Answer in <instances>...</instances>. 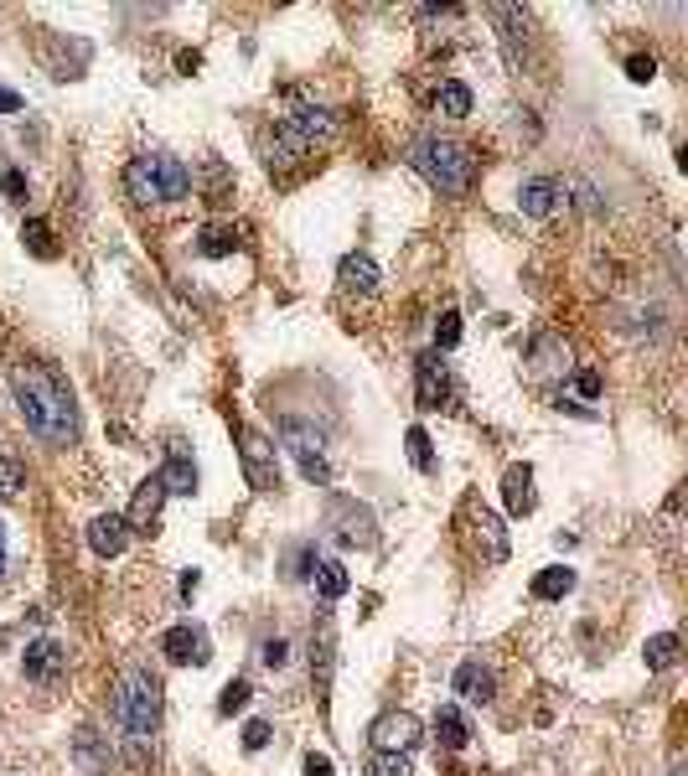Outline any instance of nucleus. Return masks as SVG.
I'll list each match as a JSON object with an SVG mask.
<instances>
[{"label":"nucleus","instance_id":"nucleus-1","mask_svg":"<svg viewBox=\"0 0 688 776\" xmlns=\"http://www.w3.org/2000/svg\"><path fill=\"white\" fill-rule=\"evenodd\" d=\"M11 394H16V409L26 430L47 445H73L78 440V409H73V394L57 368L47 363H16L11 368Z\"/></svg>","mask_w":688,"mask_h":776},{"label":"nucleus","instance_id":"nucleus-2","mask_svg":"<svg viewBox=\"0 0 688 776\" xmlns=\"http://www.w3.org/2000/svg\"><path fill=\"white\" fill-rule=\"evenodd\" d=\"M109 709L130 745H151L161 730V678L151 668H125L109 689Z\"/></svg>","mask_w":688,"mask_h":776},{"label":"nucleus","instance_id":"nucleus-3","mask_svg":"<svg viewBox=\"0 0 688 776\" xmlns=\"http://www.w3.org/2000/svg\"><path fill=\"white\" fill-rule=\"evenodd\" d=\"M332 135H337V114H326V109H295V114H285L280 125H275V135L264 140V166H269V171L301 166V161L316 156Z\"/></svg>","mask_w":688,"mask_h":776},{"label":"nucleus","instance_id":"nucleus-4","mask_svg":"<svg viewBox=\"0 0 688 776\" xmlns=\"http://www.w3.org/2000/svg\"><path fill=\"white\" fill-rule=\"evenodd\" d=\"M404 161L420 171L440 197H466L471 182H476V156L466 151V145L440 140V135H420V140L409 145V156H404Z\"/></svg>","mask_w":688,"mask_h":776},{"label":"nucleus","instance_id":"nucleus-5","mask_svg":"<svg viewBox=\"0 0 688 776\" xmlns=\"http://www.w3.org/2000/svg\"><path fill=\"white\" fill-rule=\"evenodd\" d=\"M326 528L342 549H373L378 544V518L373 507H363L357 497H332L326 502Z\"/></svg>","mask_w":688,"mask_h":776},{"label":"nucleus","instance_id":"nucleus-6","mask_svg":"<svg viewBox=\"0 0 688 776\" xmlns=\"http://www.w3.org/2000/svg\"><path fill=\"white\" fill-rule=\"evenodd\" d=\"M280 440H285V451L295 456V466H301V476H306L311 487H332V461H326L321 435L306 420H285L280 425Z\"/></svg>","mask_w":688,"mask_h":776},{"label":"nucleus","instance_id":"nucleus-7","mask_svg":"<svg viewBox=\"0 0 688 776\" xmlns=\"http://www.w3.org/2000/svg\"><path fill=\"white\" fill-rule=\"evenodd\" d=\"M238 456H244V476L254 492H275L280 487V461H275V445H269L254 425H238Z\"/></svg>","mask_w":688,"mask_h":776},{"label":"nucleus","instance_id":"nucleus-8","mask_svg":"<svg viewBox=\"0 0 688 776\" xmlns=\"http://www.w3.org/2000/svg\"><path fill=\"white\" fill-rule=\"evenodd\" d=\"M21 673L32 678V683H42V689H52V683L68 673V652H63V642H57V637H37V642H26Z\"/></svg>","mask_w":688,"mask_h":776},{"label":"nucleus","instance_id":"nucleus-9","mask_svg":"<svg viewBox=\"0 0 688 776\" xmlns=\"http://www.w3.org/2000/svg\"><path fill=\"white\" fill-rule=\"evenodd\" d=\"M145 166H151V182H156V197H161V202H182V197L192 192V171L176 161V156L145 151Z\"/></svg>","mask_w":688,"mask_h":776},{"label":"nucleus","instance_id":"nucleus-10","mask_svg":"<svg viewBox=\"0 0 688 776\" xmlns=\"http://www.w3.org/2000/svg\"><path fill=\"white\" fill-rule=\"evenodd\" d=\"M166 482H161V471L156 476H145V482L135 487V502H130V513H125V528L130 533H151V523L161 518V502H166Z\"/></svg>","mask_w":688,"mask_h":776},{"label":"nucleus","instance_id":"nucleus-11","mask_svg":"<svg viewBox=\"0 0 688 776\" xmlns=\"http://www.w3.org/2000/svg\"><path fill=\"white\" fill-rule=\"evenodd\" d=\"M161 652L176 668H202L207 658H213V652H207V637L197 632V626H171V632L161 637Z\"/></svg>","mask_w":688,"mask_h":776},{"label":"nucleus","instance_id":"nucleus-12","mask_svg":"<svg viewBox=\"0 0 688 776\" xmlns=\"http://www.w3.org/2000/svg\"><path fill=\"white\" fill-rule=\"evenodd\" d=\"M373 740H378V751H414V745H420V720H414L409 709L383 714L373 725Z\"/></svg>","mask_w":688,"mask_h":776},{"label":"nucleus","instance_id":"nucleus-13","mask_svg":"<svg viewBox=\"0 0 688 776\" xmlns=\"http://www.w3.org/2000/svg\"><path fill=\"white\" fill-rule=\"evenodd\" d=\"M420 409H440L445 399H451V368H445V357L440 352H425L420 357Z\"/></svg>","mask_w":688,"mask_h":776},{"label":"nucleus","instance_id":"nucleus-14","mask_svg":"<svg viewBox=\"0 0 688 776\" xmlns=\"http://www.w3.org/2000/svg\"><path fill=\"white\" fill-rule=\"evenodd\" d=\"M88 549H94L99 559H119V554H125V549H130V528H125V518L104 513V518L88 523Z\"/></svg>","mask_w":688,"mask_h":776},{"label":"nucleus","instance_id":"nucleus-15","mask_svg":"<svg viewBox=\"0 0 688 776\" xmlns=\"http://www.w3.org/2000/svg\"><path fill=\"white\" fill-rule=\"evenodd\" d=\"M451 689H456L466 704H492V699H497V673L482 668V663H461L456 678H451Z\"/></svg>","mask_w":688,"mask_h":776},{"label":"nucleus","instance_id":"nucleus-16","mask_svg":"<svg viewBox=\"0 0 688 776\" xmlns=\"http://www.w3.org/2000/svg\"><path fill=\"white\" fill-rule=\"evenodd\" d=\"M502 502H507V513H513V518H528V513H533V507H538L533 466H507V476H502Z\"/></svg>","mask_w":688,"mask_h":776},{"label":"nucleus","instance_id":"nucleus-17","mask_svg":"<svg viewBox=\"0 0 688 776\" xmlns=\"http://www.w3.org/2000/svg\"><path fill=\"white\" fill-rule=\"evenodd\" d=\"M559 197H564V187L554 182V176H533V182L518 187V207H523L528 218H549L554 207H559Z\"/></svg>","mask_w":688,"mask_h":776},{"label":"nucleus","instance_id":"nucleus-18","mask_svg":"<svg viewBox=\"0 0 688 776\" xmlns=\"http://www.w3.org/2000/svg\"><path fill=\"white\" fill-rule=\"evenodd\" d=\"M342 290H357V295H373L383 285V270L373 264V254H347L342 259V270H337Z\"/></svg>","mask_w":688,"mask_h":776},{"label":"nucleus","instance_id":"nucleus-19","mask_svg":"<svg viewBox=\"0 0 688 776\" xmlns=\"http://www.w3.org/2000/svg\"><path fill=\"white\" fill-rule=\"evenodd\" d=\"M471 528H476V544L487 549V559L502 564V559H507V528H502V518L487 513V507H476V513H471Z\"/></svg>","mask_w":688,"mask_h":776},{"label":"nucleus","instance_id":"nucleus-20","mask_svg":"<svg viewBox=\"0 0 688 776\" xmlns=\"http://www.w3.org/2000/svg\"><path fill=\"white\" fill-rule=\"evenodd\" d=\"M161 482H166V492H176V497H192V492H197V466H192V456L182 451V445H171V456H166V466H161Z\"/></svg>","mask_w":688,"mask_h":776},{"label":"nucleus","instance_id":"nucleus-21","mask_svg":"<svg viewBox=\"0 0 688 776\" xmlns=\"http://www.w3.org/2000/svg\"><path fill=\"white\" fill-rule=\"evenodd\" d=\"M332 658H337V632H332V621L321 616L316 637H311V673H316V689H326V683H332Z\"/></svg>","mask_w":688,"mask_h":776},{"label":"nucleus","instance_id":"nucleus-22","mask_svg":"<svg viewBox=\"0 0 688 776\" xmlns=\"http://www.w3.org/2000/svg\"><path fill=\"white\" fill-rule=\"evenodd\" d=\"M73 756L94 771V776H104L109 771V761H114V751H109V735H99V730H78V740H73Z\"/></svg>","mask_w":688,"mask_h":776},{"label":"nucleus","instance_id":"nucleus-23","mask_svg":"<svg viewBox=\"0 0 688 776\" xmlns=\"http://www.w3.org/2000/svg\"><path fill=\"white\" fill-rule=\"evenodd\" d=\"M311 585H316L321 601H342L347 585H352V575H347V564H342V559H321V564H316V575H311Z\"/></svg>","mask_w":688,"mask_h":776},{"label":"nucleus","instance_id":"nucleus-24","mask_svg":"<svg viewBox=\"0 0 688 776\" xmlns=\"http://www.w3.org/2000/svg\"><path fill=\"white\" fill-rule=\"evenodd\" d=\"M435 735H440V745H445V751H466V740H471L466 714H461L456 704H445V709L435 714Z\"/></svg>","mask_w":688,"mask_h":776},{"label":"nucleus","instance_id":"nucleus-25","mask_svg":"<svg viewBox=\"0 0 688 776\" xmlns=\"http://www.w3.org/2000/svg\"><path fill=\"white\" fill-rule=\"evenodd\" d=\"M570 590H575V570H564V564H549V570L533 575V595H538V601H564Z\"/></svg>","mask_w":688,"mask_h":776},{"label":"nucleus","instance_id":"nucleus-26","mask_svg":"<svg viewBox=\"0 0 688 776\" xmlns=\"http://www.w3.org/2000/svg\"><path fill=\"white\" fill-rule=\"evenodd\" d=\"M238 249V233L228 228V223H207L202 233H197V254L202 259H228Z\"/></svg>","mask_w":688,"mask_h":776},{"label":"nucleus","instance_id":"nucleus-27","mask_svg":"<svg viewBox=\"0 0 688 776\" xmlns=\"http://www.w3.org/2000/svg\"><path fill=\"white\" fill-rule=\"evenodd\" d=\"M642 658H647V668H652V673L673 668V663H678V637H673V632H657V637H647Z\"/></svg>","mask_w":688,"mask_h":776},{"label":"nucleus","instance_id":"nucleus-28","mask_svg":"<svg viewBox=\"0 0 688 776\" xmlns=\"http://www.w3.org/2000/svg\"><path fill=\"white\" fill-rule=\"evenodd\" d=\"M435 109L451 114V119H466V114H471V88H466V83H440Z\"/></svg>","mask_w":688,"mask_h":776},{"label":"nucleus","instance_id":"nucleus-29","mask_svg":"<svg viewBox=\"0 0 688 776\" xmlns=\"http://www.w3.org/2000/svg\"><path fill=\"white\" fill-rule=\"evenodd\" d=\"M21 238H26V249H32L37 259H52V254H57V244H52V223H47V218H26Z\"/></svg>","mask_w":688,"mask_h":776},{"label":"nucleus","instance_id":"nucleus-30","mask_svg":"<svg viewBox=\"0 0 688 776\" xmlns=\"http://www.w3.org/2000/svg\"><path fill=\"white\" fill-rule=\"evenodd\" d=\"M368 776H414L409 751H373L368 756Z\"/></svg>","mask_w":688,"mask_h":776},{"label":"nucleus","instance_id":"nucleus-31","mask_svg":"<svg viewBox=\"0 0 688 776\" xmlns=\"http://www.w3.org/2000/svg\"><path fill=\"white\" fill-rule=\"evenodd\" d=\"M404 445H409V461H414V471H425V476H435V451H430V435L414 425L409 435H404Z\"/></svg>","mask_w":688,"mask_h":776},{"label":"nucleus","instance_id":"nucleus-32","mask_svg":"<svg viewBox=\"0 0 688 776\" xmlns=\"http://www.w3.org/2000/svg\"><path fill=\"white\" fill-rule=\"evenodd\" d=\"M21 487H26V466L11 461V456H0V502L21 497Z\"/></svg>","mask_w":688,"mask_h":776},{"label":"nucleus","instance_id":"nucleus-33","mask_svg":"<svg viewBox=\"0 0 688 776\" xmlns=\"http://www.w3.org/2000/svg\"><path fill=\"white\" fill-rule=\"evenodd\" d=\"M461 342V311H440L435 321V352H451Z\"/></svg>","mask_w":688,"mask_h":776},{"label":"nucleus","instance_id":"nucleus-34","mask_svg":"<svg viewBox=\"0 0 688 776\" xmlns=\"http://www.w3.org/2000/svg\"><path fill=\"white\" fill-rule=\"evenodd\" d=\"M249 694H254V689H249V678H233L228 689L218 694V714H238V709L249 704Z\"/></svg>","mask_w":688,"mask_h":776},{"label":"nucleus","instance_id":"nucleus-35","mask_svg":"<svg viewBox=\"0 0 688 776\" xmlns=\"http://www.w3.org/2000/svg\"><path fill=\"white\" fill-rule=\"evenodd\" d=\"M259 658H264V668H275V673H280V668L290 663V642H285V637H269V642L259 647Z\"/></svg>","mask_w":688,"mask_h":776},{"label":"nucleus","instance_id":"nucleus-36","mask_svg":"<svg viewBox=\"0 0 688 776\" xmlns=\"http://www.w3.org/2000/svg\"><path fill=\"white\" fill-rule=\"evenodd\" d=\"M269 735H275V730H269L264 720H249V725H244V751H264Z\"/></svg>","mask_w":688,"mask_h":776},{"label":"nucleus","instance_id":"nucleus-37","mask_svg":"<svg viewBox=\"0 0 688 776\" xmlns=\"http://www.w3.org/2000/svg\"><path fill=\"white\" fill-rule=\"evenodd\" d=\"M626 78H632V83H652L657 78V57H632V63H626Z\"/></svg>","mask_w":688,"mask_h":776},{"label":"nucleus","instance_id":"nucleus-38","mask_svg":"<svg viewBox=\"0 0 688 776\" xmlns=\"http://www.w3.org/2000/svg\"><path fill=\"white\" fill-rule=\"evenodd\" d=\"M0 192H6L11 202H26V176L21 171H6V176H0Z\"/></svg>","mask_w":688,"mask_h":776},{"label":"nucleus","instance_id":"nucleus-39","mask_svg":"<svg viewBox=\"0 0 688 776\" xmlns=\"http://www.w3.org/2000/svg\"><path fill=\"white\" fill-rule=\"evenodd\" d=\"M575 388H580V394H585V399H601V373H590V368H580V373H575Z\"/></svg>","mask_w":688,"mask_h":776},{"label":"nucleus","instance_id":"nucleus-40","mask_svg":"<svg viewBox=\"0 0 688 776\" xmlns=\"http://www.w3.org/2000/svg\"><path fill=\"white\" fill-rule=\"evenodd\" d=\"M21 94H16V88H0V114H21Z\"/></svg>","mask_w":688,"mask_h":776},{"label":"nucleus","instance_id":"nucleus-41","mask_svg":"<svg viewBox=\"0 0 688 776\" xmlns=\"http://www.w3.org/2000/svg\"><path fill=\"white\" fill-rule=\"evenodd\" d=\"M306 776H337V766L326 756H306Z\"/></svg>","mask_w":688,"mask_h":776},{"label":"nucleus","instance_id":"nucleus-42","mask_svg":"<svg viewBox=\"0 0 688 776\" xmlns=\"http://www.w3.org/2000/svg\"><path fill=\"white\" fill-rule=\"evenodd\" d=\"M6 559H11V544H6V523H0V575H6Z\"/></svg>","mask_w":688,"mask_h":776},{"label":"nucleus","instance_id":"nucleus-43","mask_svg":"<svg viewBox=\"0 0 688 776\" xmlns=\"http://www.w3.org/2000/svg\"><path fill=\"white\" fill-rule=\"evenodd\" d=\"M197 585H202V575H197V570H187V575H182V595H192Z\"/></svg>","mask_w":688,"mask_h":776}]
</instances>
